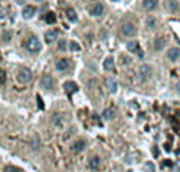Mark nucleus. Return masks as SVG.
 <instances>
[{
    "label": "nucleus",
    "instance_id": "nucleus-1",
    "mask_svg": "<svg viewBox=\"0 0 180 172\" xmlns=\"http://www.w3.org/2000/svg\"><path fill=\"white\" fill-rule=\"evenodd\" d=\"M24 47L30 54H38V52L41 51V43L37 37H29L24 43Z\"/></svg>",
    "mask_w": 180,
    "mask_h": 172
},
{
    "label": "nucleus",
    "instance_id": "nucleus-2",
    "mask_svg": "<svg viewBox=\"0 0 180 172\" xmlns=\"http://www.w3.org/2000/svg\"><path fill=\"white\" fill-rule=\"evenodd\" d=\"M152 73H153V70H152V65H141L139 66V70H137V76H139V79L141 81H147V79L152 76Z\"/></svg>",
    "mask_w": 180,
    "mask_h": 172
},
{
    "label": "nucleus",
    "instance_id": "nucleus-3",
    "mask_svg": "<svg viewBox=\"0 0 180 172\" xmlns=\"http://www.w3.org/2000/svg\"><path fill=\"white\" fill-rule=\"evenodd\" d=\"M120 33L123 35V37H126V38H131V37H134L136 35V27H134V24H131V22H125L120 27Z\"/></svg>",
    "mask_w": 180,
    "mask_h": 172
},
{
    "label": "nucleus",
    "instance_id": "nucleus-4",
    "mask_svg": "<svg viewBox=\"0 0 180 172\" xmlns=\"http://www.w3.org/2000/svg\"><path fill=\"white\" fill-rule=\"evenodd\" d=\"M17 81L21 84H29L32 81V71L29 68H22V70L17 73Z\"/></svg>",
    "mask_w": 180,
    "mask_h": 172
},
{
    "label": "nucleus",
    "instance_id": "nucleus-5",
    "mask_svg": "<svg viewBox=\"0 0 180 172\" xmlns=\"http://www.w3.org/2000/svg\"><path fill=\"white\" fill-rule=\"evenodd\" d=\"M126 47H128V51H131V52H134V54H137V57H139V58H144V52L141 51L139 43H137V41H130Z\"/></svg>",
    "mask_w": 180,
    "mask_h": 172
},
{
    "label": "nucleus",
    "instance_id": "nucleus-6",
    "mask_svg": "<svg viewBox=\"0 0 180 172\" xmlns=\"http://www.w3.org/2000/svg\"><path fill=\"white\" fill-rule=\"evenodd\" d=\"M41 87L46 88V90H52V88L55 87L54 78H51V76H44V78L41 79Z\"/></svg>",
    "mask_w": 180,
    "mask_h": 172
},
{
    "label": "nucleus",
    "instance_id": "nucleus-7",
    "mask_svg": "<svg viewBox=\"0 0 180 172\" xmlns=\"http://www.w3.org/2000/svg\"><path fill=\"white\" fill-rule=\"evenodd\" d=\"M58 33H60V32H58V30H55V29H54V30H49V32H46V33H44V41H46L48 44L54 43V41L57 40Z\"/></svg>",
    "mask_w": 180,
    "mask_h": 172
},
{
    "label": "nucleus",
    "instance_id": "nucleus-8",
    "mask_svg": "<svg viewBox=\"0 0 180 172\" xmlns=\"http://www.w3.org/2000/svg\"><path fill=\"white\" fill-rule=\"evenodd\" d=\"M166 55H167V58H169L171 62H177L180 58V49L179 47H171Z\"/></svg>",
    "mask_w": 180,
    "mask_h": 172
},
{
    "label": "nucleus",
    "instance_id": "nucleus-9",
    "mask_svg": "<svg viewBox=\"0 0 180 172\" xmlns=\"http://www.w3.org/2000/svg\"><path fill=\"white\" fill-rule=\"evenodd\" d=\"M103 68L106 71H116V62H114V57H106L104 62H103Z\"/></svg>",
    "mask_w": 180,
    "mask_h": 172
},
{
    "label": "nucleus",
    "instance_id": "nucleus-10",
    "mask_svg": "<svg viewBox=\"0 0 180 172\" xmlns=\"http://www.w3.org/2000/svg\"><path fill=\"white\" fill-rule=\"evenodd\" d=\"M55 68H57V71H66L70 68V60L68 58H60V60H57V63H55Z\"/></svg>",
    "mask_w": 180,
    "mask_h": 172
},
{
    "label": "nucleus",
    "instance_id": "nucleus-11",
    "mask_svg": "<svg viewBox=\"0 0 180 172\" xmlns=\"http://www.w3.org/2000/svg\"><path fill=\"white\" fill-rule=\"evenodd\" d=\"M164 46H166V38L164 37H158L153 40V49L155 51H161Z\"/></svg>",
    "mask_w": 180,
    "mask_h": 172
},
{
    "label": "nucleus",
    "instance_id": "nucleus-12",
    "mask_svg": "<svg viewBox=\"0 0 180 172\" xmlns=\"http://www.w3.org/2000/svg\"><path fill=\"white\" fill-rule=\"evenodd\" d=\"M63 88H65V92H66L68 95H71V93H74V92H78V90H79L78 84H74L73 81L65 82V84H63Z\"/></svg>",
    "mask_w": 180,
    "mask_h": 172
},
{
    "label": "nucleus",
    "instance_id": "nucleus-13",
    "mask_svg": "<svg viewBox=\"0 0 180 172\" xmlns=\"http://www.w3.org/2000/svg\"><path fill=\"white\" fill-rule=\"evenodd\" d=\"M103 13H104V7H103V3H95L92 7V10H90V14H92V16H95V17L101 16Z\"/></svg>",
    "mask_w": 180,
    "mask_h": 172
},
{
    "label": "nucleus",
    "instance_id": "nucleus-14",
    "mask_svg": "<svg viewBox=\"0 0 180 172\" xmlns=\"http://www.w3.org/2000/svg\"><path fill=\"white\" fill-rule=\"evenodd\" d=\"M116 114H117V111H116V108H106L104 111H103V118L104 120H112V118L116 117Z\"/></svg>",
    "mask_w": 180,
    "mask_h": 172
},
{
    "label": "nucleus",
    "instance_id": "nucleus-15",
    "mask_svg": "<svg viewBox=\"0 0 180 172\" xmlns=\"http://www.w3.org/2000/svg\"><path fill=\"white\" fill-rule=\"evenodd\" d=\"M106 88H108L111 93H116L117 92V88H119V85H117V82H116V79H111V78H108L106 79Z\"/></svg>",
    "mask_w": 180,
    "mask_h": 172
},
{
    "label": "nucleus",
    "instance_id": "nucleus-16",
    "mask_svg": "<svg viewBox=\"0 0 180 172\" xmlns=\"http://www.w3.org/2000/svg\"><path fill=\"white\" fill-rule=\"evenodd\" d=\"M100 166H101V159H100L98 155H93L92 158H90V161H88V167L90 169H100Z\"/></svg>",
    "mask_w": 180,
    "mask_h": 172
},
{
    "label": "nucleus",
    "instance_id": "nucleus-17",
    "mask_svg": "<svg viewBox=\"0 0 180 172\" xmlns=\"http://www.w3.org/2000/svg\"><path fill=\"white\" fill-rule=\"evenodd\" d=\"M85 149V141H76V142H73V145H71V150L74 153H79V152H82V150Z\"/></svg>",
    "mask_w": 180,
    "mask_h": 172
},
{
    "label": "nucleus",
    "instance_id": "nucleus-18",
    "mask_svg": "<svg viewBox=\"0 0 180 172\" xmlns=\"http://www.w3.org/2000/svg\"><path fill=\"white\" fill-rule=\"evenodd\" d=\"M35 8L32 7V5H27V7H24V10H22V16L25 17V19H30V17L35 16Z\"/></svg>",
    "mask_w": 180,
    "mask_h": 172
},
{
    "label": "nucleus",
    "instance_id": "nucleus-19",
    "mask_svg": "<svg viewBox=\"0 0 180 172\" xmlns=\"http://www.w3.org/2000/svg\"><path fill=\"white\" fill-rule=\"evenodd\" d=\"M156 5H158V0H142V7L145 8L147 11L155 10Z\"/></svg>",
    "mask_w": 180,
    "mask_h": 172
},
{
    "label": "nucleus",
    "instance_id": "nucleus-20",
    "mask_svg": "<svg viewBox=\"0 0 180 172\" xmlns=\"http://www.w3.org/2000/svg\"><path fill=\"white\" fill-rule=\"evenodd\" d=\"M166 8L169 11H172V13H175V11H179L180 5H179V2H177V0H169V2L166 3Z\"/></svg>",
    "mask_w": 180,
    "mask_h": 172
},
{
    "label": "nucleus",
    "instance_id": "nucleus-21",
    "mask_svg": "<svg viewBox=\"0 0 180 172\" xmlns=\"http://www.w3.org/2000/svg\"><path fill=\"white\" fill-rule=\"evenodd\" d=\"M66 17H68V21H71V22H76V21H78V14H76V11L73 10V8H66Z\"/></svg>",
    "mask_w": 180,
    "mask_h": 172
},
{
    "label": "nucleus",
    "instance_id": "nucleus-22",
    "mask_svg": "<svg viewBox=\"0 0 180 172\" xmlns=\"http://www.w3.org/2000/svg\"><path fill=\"white\" fill-rule=\"evenodd\" d=\"M55 21H57V17H55L54 13H46V14H44V22H48V24H55Z\"/></svg>",
    "mask_w": 180,
    "mask_h": 172
},
{
    "label": "nucleus",
    "instance_id": "nucleus-23",
    "mask_svg": "<svg viewBox=\"0 0 180 172\" xmlns=\"http://www.w3.org/2000/svg\"><path fill=\"white\" fill-rule=\"evenodd\" d=\"M52 123L55 126H62V115L60 114H54L52 115Z\"/></svg>",
    "mask_w": 180,
    "mask_h": 172
},
{
    "label": "nucleus",
    "instance_id": "nucleus-24",
    "mask_svg": "<svg viewBox=\"0 0 180 172\" xmlns=\"http://www.w3.org/2000/svg\"><path fill=\"white\" fill-rule=\"evenodd\" d=\"M7 82V73L3 70H0V85H3Z\"/></svg>",
    "mask_w": 180,
    "mask_h": 172
},
{
    "label": "nucleus",
    "instance_id": "nucleus-25",
    "mask_svg": "<svg viewBox=\"0 0 180 172\" xmlns=\"http://www.w3.org/2000/svg\"><path fill=\"white\" fill-rule=\"evenodd\" d=\"M5 172H21V169L16 167V166H7V167H5Z\"/></svg>",
    "mask_w": 180,
    "mask_h": 172
},
{
    "label": "nucleus",
    "instance_id": "nucleus-26",
    "mask_svg": "<svg viewBox=\"0 0 180 172\" xmlns=\"http://www.w3.org/2000/svg\"><path fill=\"white\" fill-rule=\"evenodd\" d=\"M70 47H71V51H81V46H79L76 41H71V43H70Z\"/></svg>",
    "mask_w": 180,
    "mask_h": 172
},
{
    "label": "nucleus",
    "instance_id": "nucleus-27",
    "mask_svg": "<svg viewBox=\"0 0 180 172\" xmlns=\"http://www.w3.org/2000/svg\"><path fill=\"white\" fill-rule=\"evenodd\" d=\"M145 169H147V172H155V166H153V163H145Z\"/></svg>",
    "mask_w": 180,
    "mask_h": 172
},
{
    "label": "nucleus",
    "instance_id": "nucleus-28",
    "mask_svg": "<svg viewBox=\"0 0 180 172\" xmlns=\"http://www.w3.org/2000/svg\"><path fill=\"white\" fill-rule=\"evenodd\" d=\"M155 24H156V21L153 19V17H149V19H147V25H149V29H153Z\"/></svg>",
    "mask_w": 180,
    "mask_h": 172
},
{
    "label": "nucleus",
    "instance_id": "nucleus-29",
    "mask_svg": "<svg viewBox=\"0 0 180 172\" xmlns=\"http://www.w3.org/2000/svg\"><path fill=\"white\" fill-rule=\"evenodd\" d=\"M58 49H60V51H63V49H66V41H63V40H62L60 43H58Z\"/></svg>",
    "mask_w": 180,
    "mask_h": 172
},
{
    "label": "nucleus",
    "instance_id": "nucleus-30",
    "mask_svg": "<svg viewBox=\"0 0 180 172\" xmlns=\"http://www.w3.org/2000/svg\"><path fill=\"white\" fill-rule=\"evenodd\" d=\"M38 98V108L41 109V111H43L44 109V104H43V100H41V96H37Z\"/></svg>",
    "mask_w": 180,
    "mask_h": 172
},
{
    "label": "nucleus",
    "instance_id": "nucleus-31",
    "mask_svg": "<svg viewBox=\"0 0 180 172\" xmlns=\"http://www.w3.org/2000/svg\"><path fill=\"white\" fill-rule=\"evenodd\" d=\"M120 60H122V63H123V65H128V63H131V58H128V57H122Z\"/></svg>",
    "mask_w": 180,
    "mask_h": 172
},
{
    "label": "nucleus",
    "instance_id": "nucleus-32",
    "mask_svg": "<svg viewBox=\"0 0 180 172\" xmlns=\"http://www.w3.org/2000/svg\"><path fill=\"white\" fill-rule=\"evenodd\" d=\"M11 38V33L10 32H5V35H3V41H8Z\"/></svg>",
    "mask_w": 180,
    "mask_h": 172
},
{
    "label": "nucleus",
    "instance_id": "nucleus-33",
    "mask_svg": "<svg viewBox=\"0 0 180 172\" xmlns=\"http://www.w3.org/2000/svg\"><path fill=\"white\" fill-rule=\"evenodd\" d=\"M163 166H164V167H167V166H169V167H171V166H172V161H169V159H166V161H163Z\"/></svg>",
    "mask_w": 180,
    "mask_h": 172
},
{
    "label": "nucleus",
    "instance_id": "nucleus-34",
    "mask_svg": "<svg viewBox=\"0 0 180 172\" xmlns=\"http://www.w3.org/2000/svg\"><path fill=\"white\" fill-rule=\"evenodd\" d=\"M32 145H33V149H38V145H40V144H38V139H37V141H33V144H32Z\"/></svg>",
    "mask_w": 180,
    "mask_h": 172
},
{
    "label": "nucleus",
    "instance_id": "nucleus-35",
    "mask_svg": "<svg viewBox=\"0 0 180 172\" xmlns=\"http://www.w3.org/2000/svg\"><path fill=\"white\" fill-rule=\"evenodd\" d=\"M177 88H179V90H180V84H179V85H177Z\"/></svg>",
    "mask_w": 180,
    "mask_h": 172
},
{
    "label": "nucleus",
    "instance_id": "nucleus-36",
    "mask_svg": "<svg viewBox=\"0 0 180 172\" xmlns=\"http://www.w3.org/2000/svg\"><path fill=\"white\" fill-rule=\"evenodd\" d=\"M37 2H43V0H37Z\"/></svg>",
    "mask_w": 180,
    "mask_h": 172
}]
</instances>
